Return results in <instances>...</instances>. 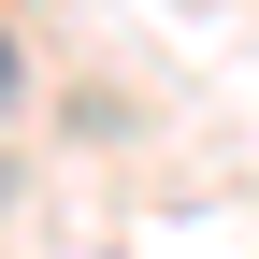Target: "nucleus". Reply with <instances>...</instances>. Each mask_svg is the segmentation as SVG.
Returning <instances> with one entry per match:
<instances>
[{"instance_id": "nucleus-1", "label": "nucleus", "mask_w": 259, "mask_h": 259, "mask_svg": "<svg viewBox=\"0 0 259 259\" xmlns=\"http://www.w3.org/2000/svg\"><path fill=\"white\" fill-rule=\"evenodd\" d=\"M15 87H29V58H15V29H0V101H15Z\"/></svg>"}]
</instances>
